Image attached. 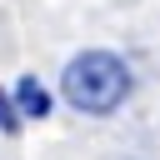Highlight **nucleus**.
<instances>
[{"label": "nucleus", "mask_w": 160, "mask_h": 160, "mask_svg": "<svg viewBox=\"0 0 160 160\" xmlns=\"http://www.w3.org/2000/svg\"><path fill=\"white\" fill-rule=\"evenodd\" d=\"M20 125H25V115H20L15 95H5V90H0V130H5V135H20Z\"/></svg>", "instance_id": "7ed1b4c3"}, {"label": "nucleus", "mask_w": 160, "mask_h": 160, "mask_svg": "<svg viewBox=\"0 0 160 160\" xmlns=\"http://www.w3.org/2000/svg\"><path fill=\"white\" fill-rule=\"evenodd\" d=\"M15 105H20L25 120H45V115H50V90H45L35 75H20V80H15Z\"/></svg>", "instance_id": "f03ea898"}, {"label": "nucleus", "mask_w": 160, "mask_h": 160, "mask_svg": "<svg viewBox=\"0 0 160 160\" xmlns=\"http://www.w3.org/2000/svg\"><path fill=\"white\" fill-rule=\"evenodd\" d=\"M130 90H135V75L115 50H80L60 75V95L80 115H115L130 100Z\"/></svg>", "instance_id": "f257e3e1"}]
</instances>
